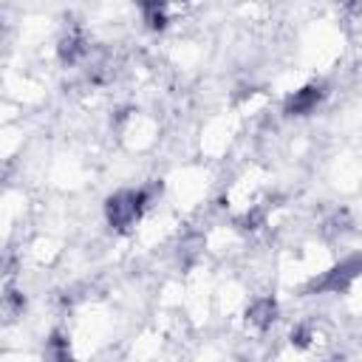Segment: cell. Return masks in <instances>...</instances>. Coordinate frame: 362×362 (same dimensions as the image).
<instances>
[{
	"instance_id": "1",
	"label": "cell",
	"mask_w": 362,
	"mask_h": 362,
	"mask_svg": "<svg viewBox=\"0 0 362 362\" xmlns=\"http://www.w3.org/2000/svg\"><path fill=\"white\" fill-rule=\"evenodd\" d=\"M147 204H150V192L147 189H141V187L139 189H119L105 201V218H107V223L113 229L124 232L141 218Z\"/></svg>"
},
{
	"instance_id": "2",
	"label": "cell",
	"mask_w": 362,
	"mask_h": 362,
	"mask_svg": "<svg viewBox=\"0 0 362 362\" xmlns=\"http://www.w3.org/2000/svg\"><path fill=\"white\" fill-rule=\"evenodd\" d=\"M322 99H325L322 85H317V82L303 85V88H297L294 93L286 96V102H283V113H286V116H308V113H314V110L320 107Z\"/></svg>"
},
{
	"instance_id": "3",
	"label": "cell",
	"mask_w": 362,
	"mask_h": 362,
	"mask_svg": "<svg viewBox=\"0 0 362 362\" xmlns=\"http://www.w3.org/2000/svg\"><path fill=\"white\" fill-rule=\"evenodd\" d=\"M356 272H359V257H351V260L334 266L320 283H314V288H317V291H334V294H337V291H345V288L354 283Z\"/></svg>"
},
{
	"instance_id": "4",
	"label": "cell",
	"mask_w": 362,
	"mask_h": 362,
	"mask_svg": "<svg viewBox=\"0 0 362 362\" xmlns=\"http://www.w3.org/2000/svg\"><path fill=\"white\" fill-rule=\"evenodd\" d=\"M57 57H59V62L62 65H76L79 59H85L88 57V40H85V34L82 31H68V34H62L59 37V45H57Z\"/></svg>"
},
{
	"instance_id": "5",
	"label": "cell",
	"mask_w": 362,
	"mask_h": 362,
	"mask_svg": "<svg viewBox=\"0 0 362 362\" xmlns=\"http://www.w3.org/2000/svg\"><path fill=\"white\" fill-rule=\"evenodd\" d=\"M277 300H272V297H257L249 308H246V322L252 325V328H257V331H266V328H272L274 325V320H277Z\"/></svg>"
},
{
	"instance_id": "6",
	"label": "cell",
	"mask_w": 362,
	"mask_h": 362,
	"mask_svg": "<svg viewBox=\"0 0 362 362\" xmlns=\"http://www.w3.org/2000/svg\"><path fill=\"white\" fill-rule=\"evenodd\" d=\"M23 308H25V297H23L20 291L8 288V291L0 297V320H3V322L17 320V317L23 314Z\"/></svg>"
},
{
	"instance_id": "7",
	"label": "cell",
	"mask_w": 362,
	"mask_h": 362,
	"mask_svg": "<svg viewBox=\"0 0 362 362\" xmlns=\"http://www.w3.org/2000/svg\"><path fill=\"white\" fill-rule=\"evenodd\" d=\"M141 14H144L147 28H153V31L167 28V11H164V8H150V11H141Z\"/></svg>"
},
{
	"instance_id": "8",
	"label": "cell",
	"mask_w": 362,
	"mask_h": 362,
	"mask_svg": "<svg viewBox=\"0 0 362 362\" xmlns=\"http://www.w3.org/2000/svg\"><path fill=\"white\" fill-rule=\"evenodd\" d=\"M48 345H51V354H54L57 359H68V339H65L59 331L51 334V342H48Z\"/></svg>"
},
{
	"instance_id": "9",
	"label": "cell",
	"mask_w": 362,
	"mask_h": 362,
	"mask_svg": "<svg viewBox=\"0 0 362 362\" xmlns=\"http://www.w3.org/2000/svg\"><path fill=\"white\" fill-rule=\"evenodd\" d=\"M260 223H263V215H260V212H257V209H255V212H252V215H249V212H246V215H243V218H240V221H238V226H240V229H257V226H260Z\"/></svg>"
},
{
	"instance_id": "10",
	"label": "cell",
	"mask_w": 362,
	"mask_h": 362,
	"mask_svg": "<svg viewBox=\"0 0 362 362\" xmlns=\"http://www.w3.org/2000/svg\"><path fill=\"white\" fill-rule=\"evenodd\" d=\"M308 339H311L308 328H303V325H300V328H294V331H291V342H294V345H300V348H303V345H308Z\"/></svg>"
}]
</instances>
